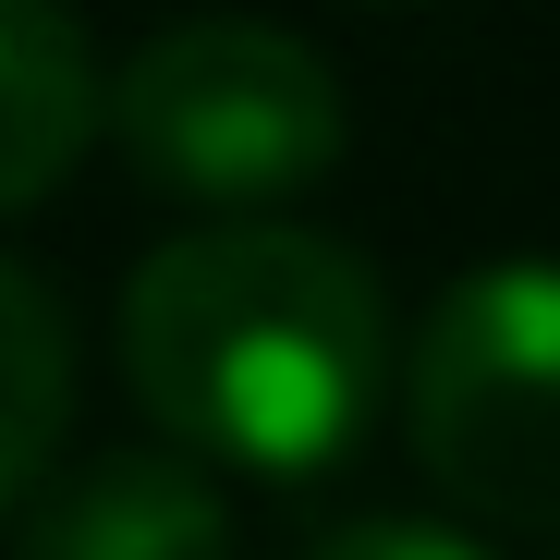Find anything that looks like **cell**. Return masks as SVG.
Wrapping results in <instances>:
<instances>
[{"mask_svg":"<svg viewBox=\"0 0 560 560\" xmlns=\"http://www.w3.org/2000/svg\"><path fill=\"white\" fill-rule=\"evenodd\" d=\"M122 378L159 415V451L232 476H329L390 378L378 268L329 232L220 220L135 268Z\"/></svg>","mask_w":560,"mask_h":560,"instance_id":"cell-1","label":"cell"},{"mask_svg":"<svg viewBox=\"0 0 560 560\" xmlns=\"http://www.w3.org/2000/svg\"><path fill=\"white\" fill-rule=\"evenodd\" d=\"M305 560H488L476 536H463V524H341V536H317Z\"/></svg>","mask_w":560,"mask_h":560,"instance_id":"cell-7","label":"cell"},{"mask_svg":"<svg viewBox=\"0 0 560 560\" xmlns=\"http://www.w3.org/2000/svg\"><path fill=\"white\" fill-rule=\"evenodd\" d=\"M98 135V49L61 0H0V220L61 196Z\"/></svg>","mask_w":560,"mask_h":560,"instance_id":"cell-5","label":"cell"},{"mask_svg":"<svg viewBox=\"0 0 560 560\" xmlns=\"http://www.w3.org/2000/svg\"><path fill=\"white\" fill-rule=\"evenodd\" d=\"M548 560H560V536H548Z\"/></svg>","mask_w":560,"mask_h":560,"instance_id":"cell-8","label":"cell"},{"mask_svg":"<svg viewBox=\"0 0 560 560\" xmlns=\"http://www.w3.org/2000/svg\"><path fill=\"white\" fill-rule=\"evenodd\" d=\"M73 427V317L49 305V280L0 256V512H25L37 476L61 463Z\"/></svg>","mask_w":560,"mask_h":560,"instance_id":"cell-6","label":"cell"},{"mask_svg":"<svg viewBox=\"0 0 560 560\" xmlns=\"http://www.w3.org/2000/svg\"><path fill=\"white\" fill-rule=\"evenodd\" d=\"M13 560H232V500L183 451H98L73 476H37Z\"/></svg>","mask_w":560,"mask_h":560,"instance_id":"cell-4","label":"cell"},{"mask_svg":"<svg viewBox=\"0 0 560 560\" xmlns=\"http://www.w3.org/2000/svg\"><path fill=\"white\" fill-rule=\"evenodd\" d=\"M98 135L135 159V183H159V196L220 208V220H268V208L317 196L341 171L353 110H341V73L305 37L208 13V25L147 37L98 85Z\"/></svg>","mask_w":560,"mask_h":560,"instance_id":"cell-2","label":"cell"},{"mask_svg":"<svg viewBox=\"0 0 560 560\" xmlns=\"http://www.w3.org/2000/svg\"><path fill=\"white\" fill-rule=\"evenodd\" d=\"M402 439L463 524L560 536V256H488L427 305Z\"/></svg>","mask_w":560,"mask_h":560,"instance_id":"cell-3","label":"cell"}]
</instances>
